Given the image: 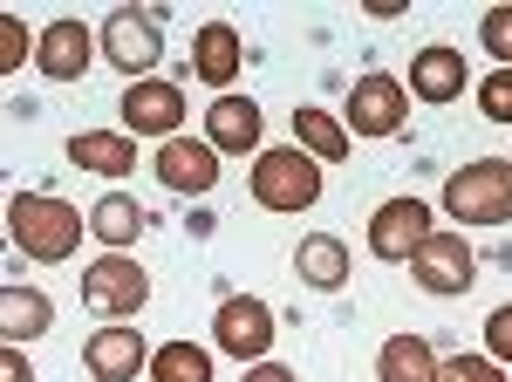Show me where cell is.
<instances>
[{"label": "cell", "instance_id": "9c48e42d", "mask_svg": "<svg viewBox=\"0 0 512 382\" xmlns=\"http://www.w3.org/2000/svg\"><path fill=\"white\" fill-rule=\"evenodd\" d=\"M123 130L130 137H178V123H185V89L178 82H123Z\"/></svg>", "mask_w": 512, "mask_h": 382}, {"label": "cell", "instance_id": "4fadbf2b", "mask_svg": "<svg viewBox=\"0 0 512 382\" xmlns=\"http://www.w3.org/2000/svg\"><path fill=\"white\" fill-rule=\"evenodd\" d=\"M158 185L164 191H185V198L212 191V185H219V151H212V144H198V137H164Z\"/></svg>", "mask_w": 512, "mask_h": 382}, {"label": "cell", "instance_id": "44dd1931", "mask_svg": "<svg viewBox=\"0 0 512 382\" xmlns=\"http://www.w3.org/2000/svg\"><path fill=\"white\" fill-rule=\"evenodd\" d=\"M89 232H96L103 246H117V253H123V246L144 232V205H137V198H123V191H103V198L89 205Z\"/></svg>", "mask_w": 512, "mask_h": 382}, {"label": "cell", "instance_id": "30bf717a", "mask_svg": "<svg viewBox=\"0 0 512 382\" xmlns=\"http://www.w3.org/2000/svg\"><path fill=\"white\" fill-rule=\"evenodd\" d=\"M410 273H417L424 294H465V287L478 280V260H472V246H465L458 232L437 226L431 239H424V253L410 260Z\"/></svg>", "mask_w": 512, "mask_h": 382}, {"label": "cell", "instance_id": "2e32d148", "mask_svg": "<svg viewBox=\"0 0 512 382\" xmlns=\"http://www.w3.org/2000/svg\"><path fill=\"white\" fill-rule=\"evenodd\" d=\"M239 62H246V41H239L233 21H205L192 35V69L212 82V89H226V82L239 76Z\"/></svg>", "mask_w": 512, "mask_h": 382}, {"label": "cell", "instance_id": "4316f807", "mask_svg": "<svg viewBox=\"0 0 512 382\" xmlns=\"http://www.w3.org/2000/svg\"><path fill=\"white\" fill-rule=\"evenodd\" d=\"M35 41L41 35H28L14 14H0V69H21V55H35Z\"/></svg>", "mask_w": 512, "mask_h": 382}, {"label": "cell", "instance_id": "7c38bea8", "mask_svg": "<svg viewBox=\"0 0 512 382\" xmlns=\"http://www.w3.org/2000/svg\"><path fill=\"white\" fill-rule=\"evenodd\" d=\"M96 62V35L82 21H48L35 41V69L48 82H82V69Z\"/></svg>", "mask_w": 512, "mask_h": 382}, {"label": "cell", "instance_id": "cb8c5ba5", "mask_svg": "<svg viewBox=\"0 0 512 382\" xmlns=\"http://www.w3.org/2000/svg\"><path fill=\"white\" fill-rule=\"evenodd\" d=\"M437 382H506V369L492 355H451V362H437Z\"/></svg>", "mask_w": 512, "mask_h": 382}, {"label": "cell", "instance_id": "ffe728a7", "mask_svg": "<svg viewBox=\"0 0 512 382\" xmlns=\"http://www.w3.org/2000/svg\"><path fill=\"white\" fill-rule=\"evenodd\" d=\"M48 321H55L48 294H35V287H0V328H7V342H35V335H48Z\"/></svg>", "mask_w": 512, "mask_h": 382}, {"label": "cell", "instance_id": "ac0fdd59", "mask_svg": "<svg viewBox=\"0 0 512 382\" xmlns=\"http://www.w3.org/2000/svg\"><path fill=\"white\" fill-rule=\"evenodd\" d=\"M69 164L117 178V171L137 164V137H130V130H76V137H69Z\"/></svg>", "mask_w": 512, "mask_h": 382}, {"label": "cell", "instance_id": "6da1fadb", "mask_svg": "<svg viewBox=\"0 0 512 382\" xmlns=\"http://www.w3.org/2000/svg\"><path fill=\"white\" fill-rule=\"evenodd\" d=\"M82 232H89V212L48 198V191H14V198H7V239H14L28 260H41V267L76 260Z\"/></svg>", "mask_w": 512, "mask_h": 382}, {"label": "cell", "instance_id": "e0dca14e", "mask_svg": "<svg viewBox=\"0 0 512 382\" xmlns=\"http://www.w3.org/2000/svg\"><path fill=\"white\" fill-rule=\"evenodd\" d=\"M294 273H301L315 294H335V287H349V246H342L335 232H308V239L294 246Z\"/></svg>", "mask_w": 512, "mask_h": 382}, {"label": "cell", "instance_id": "5b68a950", "mask_svg": "<svg viewBox=\"0 0 512 382\" xmlns=\"http://www.w3.org/2000/svg\"><path fill=\"white\" fill-rule=\"evenodd\" d=\"M144 301H151V273L137 260H123V253H103L96 267L82 273V307L103 314V321H130Z\"/></svg>", "mask_w": 512, "mask_h": 382}, {"label": "cell", "instance_id": "8992f818", "mask_svg": "<svg viewBox=\"0 0 512 382\" xmlns=\"http://www.w3.org/2000/svg\"><path fill=\"white\" fill-rule=\"evenodd\" d=\"M431 232L437 226H431V205H424V198H390V205H376V219H369V253L390 260V267H403V260L424 253Z\"/></svg>", "mask_w": 512, "mask_h": 382}, {"label": "cell", "instance_id": "52a82bcc", "mask_svg": "<svg viewBox=\"0 0 512 382\" xmlns=\"http://www.w3.org/2000/svg\"><path fill=\"white\" fill-rule=\"evenodd\" d=\"M403 103H410V89L383 69H369V76H355L349 89V116H342V130L349 137H396L403 130Z\"/></svg>", "mask_w": 512, "mask_h": 382}, {"label": "cell", "instance_id": "3957f363", "mask_svg": "<svg viewBox=\"0 0 512 382\" xmlns=\"http://www.w3.org/2000/svg\"><path fill=\"white\" fill-rule=\"evenodd\" d=\"M253 198L267 212H308L321 198V164L301 144H280V151L253 157Z\"/></svg>", "mask_w": 512, "mask_h": 382}, {"label": "cell", "instance_id": "9a60e30c", "mask_svg": "<svg viewBox=\"0 0 512 382\" xmlns=\"http://www.w3.org/2000/svg\"><path fill=\"white\" fill-rule=\"evenodd\" d=\"M417 103H458V89H465V55L458 48H444V41H431V48H417V62H410V82H403Z\"/></svg>", "mask_w": 512, "mask_h": 382}, {"label": "cell", "instance_id": "603a6c76", "mask_svg": "<svg viewBox=\"0 0 512 382\" xmlns=\"http://www.w3.org/2000/svg\"><path fill=\"white\" fill-rule=\"evenodd\" d=\"M151 382H212V355L192 342H164L151 348Z\"/></svg>", "mask_w": 512, "mask_h": 382}, {"label": "cell", "instance_id": "5bb4252c", "mask_svg": "<svg viewBox=\"0 0 512 382\" xmlns=\"http://www.w3.org/2000/svg\"><path fill=\"white\" fill-rule=\"evenodd\" d=\"M205 144L226 151V157L260 151V103H253V96H219V103L205 110Z\"/></svg>", "mask_w": 512, "mask_h": 382}, {"label": "cell", "instance_id": "f546056e", "mask_svg": "<svg viewBox=\"0 0 512 382\" xmlns=\"http://www.w3.org/2000/svg\"><path fill=\"white\" fill-rule=\"evenodd\" d=\"M246 382H294V369H280V362H253Z\"/></svg>", "mask_w": 512, "mask_h": 382}, {"label": "cell", "instance_id": "7402d4cb", "mask_svg": "<svg viewBox=\"0 0 512 382\" xmlns=\"http://www.w3.org/2000/svg\"><path fill=\"white\" fill-rule=\"evenodd\" d=\"M294 144L315 157V164H342L349 157V130L328 110H294Z\"/></svg>", "mask_w": 512, "mask_h": 382}, {"label": "cell", "instance_id": "ba28073f", "mask_svg": "<svg viewBox=\"0 0 512 382\" xmlns=\"http://www.w3.org/2000/svg\"><path fill=\"white\" fill-rule=\"evenodd\" d=\"M212 342L239 355V362H260L267 348H274V307L253 301V294H233V301H219L212 314Z\"/></svg>", "mask_w": 512, "mask_h": 382}, {"label": "cell", "instance_id": "7a4b0ae2", "mask_svg": "<svg viewBox=\"0 0 512 382\" xmlns=\"http://www.w3.org/2000/svg\"><path fill=\"white\" fill-rule=\"evenodd\" d=\"M444 212L458 226H506L512 219V157H478L465 171H451Z\"/></svg>", "mask_w": 512, "mask_h": 382}, {"label": "cell", "instance_id": "f1b7e54d", "mask_svg": "<svg viewBox=\"0 0 512 382\" xmlns=\"http://www.w3.org/2000/svg\"><path fill=\"white\" fill-rule=\"evenodd\" d=\"M0 382H35V369L21 362V342H7V348H0Z\"/></svg>", "mask_w": 512, "mask_h": 382}, {"label": "cell", "instance_id": "d6986e66", "mask_svg": "<svg viewBox=\"0 0 512 382\" xmlns=\"http://www.w3.org/2000/svg\"><path fill=\"white\" fill-rule=\"evenodd\" d=\"M376 382H437V355L424 335H390L376 348Z\"/></svg>", "mask_w": 512, "mask_h": 382}, {"label": "cell", "instance_id": "8fae6325", "mask_svg": "<svg viewBox=\"0 0 512 382\" xmlns=\"http://www.w3.org/2000/svg\"><path fill=\"white\" fill-rule=\"evenodd\" d=\"M82 369H89V382H137L144 369H151V348H144V335L137 328H96L89 342H82Z\"/></svg>", "mask_w": 512, "mask_h": 382}, {"label": "cell", "instance_id": "83f0119b", "mask_svg": "<svg viewBox=\"0 0 512 382\" xmlns=\"http://www.w3.org/2000/svg\"><path fill=\"white\" fill-rule=\"evenodd\" d=\"M485 348H492V362H499V369L512 362V301L485 314Z\"/></svg>", "mask_w": 512, "mask_h": 382}, {"label": "cell", "instance_id": "484cf974", "mask_svg": "<svg viewBox=\"0 0 512 382\" xmlns=\"http://www.w3.org/2000/svg\"><path fill=\"white\" fill-rule=\"evenodd\" d=\"M478 103L492 123H512V69H492V76L478 82Z\"/></svg>", "mask_w": 512, "mask_h": 382}, {"label": "cell", "instance_id": "d4e9b609", "mask_svg": "<svg viewBox=\"0 0 512 382\" xmlns=\"http://www.w3.org/2000/svg\"><path fill=\"white\" fill-rule=\"evenodd\" d=\"M478 41H485V55H499V69H512V7H492L478 21Z\"/></svg>", "mask_w": 512, "mask_h": 382}, {"label": "cell", "instance_id": "277c9868", "mask_svg": "<svg viewBox=\"0 0 512 382\" xmlns=\"http://www.w3.org/2000/svg\"><path fill=\"white\" fill-rule=\"evenodd\" d=\"M96 48H103V62H117L130 82H151V69H158V55H164L158 7H117V14L96 28Z\"/></svg>", "mask_w": 512, "mask_h": 382}]
</instances>
